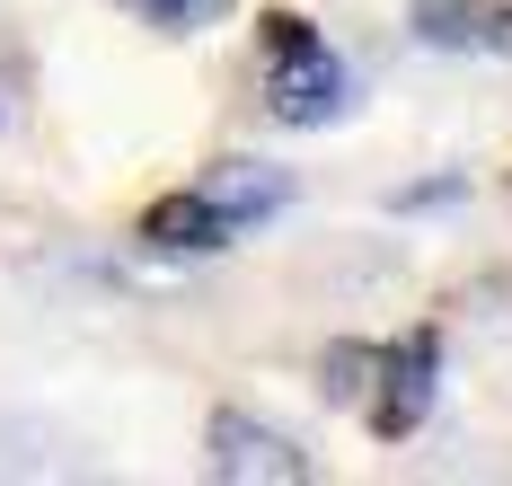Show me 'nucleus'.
Returning <instances> with one entry per match:
<instances>
[{
  "label": "nucleus",
  "mask_w": 512,
  "mask_h": 486,
  "mask_svg": "<svg viewBox=\"0 0 512 486\" xmlns=\"http://www.w3.org/2000/svg\"><path fill=\"white\" fill-rule=\"evenodd\" d=\"M415 36L433 54H512V9H495V0H415Z\"/></svg>",
  "instance_id": "obj_4"
},
{
  "label": "nucleus",
  "mask_w": 512,
  "mask_h": 486,
  "mask_svg": "<svg viewBox=\"0 0 512 486\" xmlns=\"http://www.w3.org/2000/svg\"><path fill=\"white\" fill-rule=\"evenodd\" d=\"M460 195H468V177H424V186L398 195V213H442V204H460Z\"/></svg>",
  "instance_id": "obj_8"
},
{
  "label": "nucleus",
  "mask_w": 512,
  "mask_h": 486,
  "mask_svg": "<svg viewBox=\"0 0 512 486\" xmlns=\"http://www.w3.org/2000/svg\"><path fill=\"white\" fill-rule=\"evenodd\" d=\"M159 18H212V9H221V0H151Z\"/></svg>",
  "instance_id": "obj_9"
},
{
  "label": "nucleus",
  "mask_w": 512,
  "mask_h": 486,
  "mask_svg": "<svg viewBox=\"0 0 512 486\" xmlns=\"http://www.w3.org/2000/svg\"><path fill=\"white\" fill-rule=\"evenodd\" d=\"M204 195H212V213L230 221V230H256V221H274L283 204H292V177L265 168V160H230V168L204 177Z\"/></svg>",
  "instance_id": "obj_5"
},
{
  "label": "nucleus",
  "mask_w": 512,
  "mask_h": 486,
  "mask_svg": "<svg viewBox=\"0 0 512 486\" xmlns=\"http://www.w3.org/2000/svg\"><path fill=\"white\" fill-rule=\"evenodd\" d=\"M371 372H380V398H371V433H380V442H407V433L424 425V416H433V380H442V336H433V327H415L407 345H389V354H380Z\"/></svg>",
  "instance_id": "obj_1"
},
{
  "label": "nucleus",
  "mask_w": 512,
  "mask_h": 486,
  "mask_svg": "<svg viewBox=\"0 0 512 486\" xmlns=\"http://www.w3.org/2000/svg\"><path fill=\"white\" fill-rule=\"evenodd\" d=\"M204 442H212V478H230V486H301L309 478L301 442L256 425V416H239V407H221Z\"/></svg>",
  "instance_id": "obj_2"
},
{
  "label": "nucleus",
  "mask_w": 512,
  "mask_h": 486,
  "mask_svg": "<svg viewBox=\"0 0 512 486\" xmlns=\"http://www.w3.org/2000/svg\"><path fill=\"white\" fill-rule=\"evenodd\" d=\"M142 239L151 248H177V257H204V248H230L239 230L212 213V195L195 186V195H159L151 213H142Z\"/></svg>",
  "instance_id": "obj_6"
},
{
  "label": "nucleus",
  "mask_w": 512,
  "mask_h": 486,
  "mask_svg": "<svg viewBox=\"0 0 512 486\" xmlns=\"http://www.w3.org/2000/svg\"><path fill=\"white\" fill-rule=\"evenodd\" d=\"M371 363H380L371 345H327V398H362V372Z\"/></svg>",
  "instance_id": "obj_7"
},
{
  "label": "nucleus",
  "mask_w": 512,
  "mask_h": 486,
  "mask_svg": "<svg viewBox=\"0 0 512 486\" xmlns=\"http://www.w3.org/2000/svg\"><path fill=\"white\" fill-rule=\"evenodd\" d=\"M265 107H274V124H327V115H345V62L327 54L318 36L292 45V54H274Z\"/></svg>",
  "instance_id": "obj_3"
}]
</instances>
